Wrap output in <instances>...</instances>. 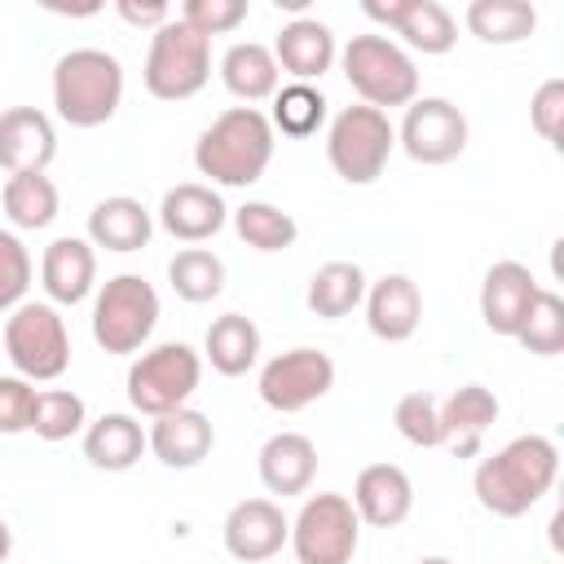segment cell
I'll return each instance as SVG.
<instances>
[{
    "label": "cell",
    "instance_id": "1",
    "mask_svg": "<svg viewBox=\"0 0 564 564\" xmlns=\"http://www.w3.org/2000/svg\"><path fill=\"white\" fill-rule=\"evenodd\" d=\"M555 476H560V445L542 432H524L476 463L471 494L489 516L520 520L555 489Z\"/></svg>",
    "mask_w": 564,
    "mask_h": 564
},
{
    "label": "cell",
    "instance_id": "2",
    "mask_svg": "<svg viewBox=\"0 0 564 564\" xmlns=\"http://www.w3.org/2000/svg\"><path fill=\"white\" fill-rule=\"evenodd\" d=\"M273 145H278V132L260 106H229L198 132L194 167H198V176L212 181V189L216 185L247 189L269 172Z\"/></svg>",
    "mask_w": 564,
    "mask_h": 564
},
{
    "label": "cell",
    "instance_id": "3",
    "mask_svg": "<svg viewBox=\"0 0 564 564\" xmlns=\"http://www.w3.org/2000/svg\"><path fill=\"white\" fill-rule=\"evenodd\" d=\"M53 110L70 128H101L123 106V62L106 48H66L53 62Z\"/></svg>",
    "mask_w": 564,
    "mask_h": 564
},
{
    "label": "cell",
    "instance_id": "4",
    "mask_svg": "<svg viewBox=\"0 0 564 564\" xmlns=\"http://www.w3.org/2000/svg\"><path fill=\"white\" fill-rule=\"evenodd\" d=\"M335 62L348 88L361 97V106H375L388 115L392 106H410L419 97V66L392 35H379V31L352 35Z\"/></svg>",
    "mask_w": 564,
    "mask_h": 564
},
{
    "label": "cell",
    "instance_id": "5",
    "mask_svg": "<svg viewBox=\"0 0 564 564\" xmlns=\"http://www.w3.org/2000/svg\"><path fill=\"white\" fill-rule=\"evenodd\" d=\"M93 344L110 357H132L159 326V291L141 273H115L93 291Z\"/></svg>",
    "mask_w": 564,
    "mask_h": 564
},
{
    "label": "cell",
    "instance_id": "6",
    "mask_svg": "<svg viewBox=\"0 0 564 564\" xmlns=\"http://www.w3.org/2000/svg\"><path fill=\"white\" fill-rule=\"evenodd\" d=\"M397 150V123L375 106H344L326 119V163L344 185H375Z\"/></svg>",
    "mask_w": 564,
    "mask_h": 564
},
{
    "label": "cell",
    "instance_id": "7",
    "mask_svg": "<svg viewBox=\"0 0 564 564\" xmlns=\"http://www.w3.org/2000/svg\"><path fill=\"white\" fill-rule=\"evenodd\" d=\"M198 383H203V352L189 348L185 339L141 348L128 366V379H123L132 414H145V419H159L167 410L189 405Z\"/></svg>",
    "mask_w": 564,
    "mask_h": 564
},
{
    "label": "cell",
    "instance_id": "8",
    "mask_svg": "<svg viewBox=\"0 0 564 564\" xmlns=\"http://www.w3.org/2000/svg\"><path fill=\"white\" fill-rule=\"evenodd\" d=\"M207 79H212V40L207 35L185 26L176 13L159 31H150L141 84L154 101H189L207 88Z\"/></svg>",
    "mask_w": 564,
    "mask_h": 564
},
{
    "label": "cell",
    "instance_id": "9",
    "mask_svg": "<svg viewBox=\"0 0 564 564\" xmlns=\"http://www.w3.org/2000/svg\"><path fill=\"white\" fill-rule=\"evenodd\" d=\"M4 357L13 375L31 383H53L70 370V330L62 308L48 300H22L4 317Z\"/></svg>",
    "mask_w": 564,
    "mask_h": 564
},
{
    "label": "cell",
    "instance_id": "10",
    "mask_svg": "<svg viewBox=\"0 0 564 564\" xmlns=\"http://www.w3.org/2000/svg\"><path fill=\"white\" fill-rule=\"evenodd\" d=\"M286 546L295 564H352L361 546V520L348 494H308L291 520Z\"/></svg>",
    "mask_w": 564,
    "mask_h": 564
},
{
    "label": "cell",
    "instance_id": "11",
    "mask_svg": "<svg viewBox=\"0 0 564 564\" xmlns=\"http://www.w3.org/2000/svg\"><path fill=\"white\" fill-rule=\"evenodd\" d=\"M330 388H335V361H330V352H322L313 344H300V348L269 357L260 366V379H256L260 401L278 414H300V410L317 405Z\"/></svg>",
    "mask_w": 564,
    "mask_h": 564
},
{
    "label": "cell",
    "instance_id": "12",
    "mask_svg": "<svg viewBox=\"0 0 564 564\" xmlns=\"http://www.w3.org/2000/svg\"><path fill=\"white\" fill-rule=\"evenodd\" d=\"M467 115L449 97H414L397 123V145L423 163V167H445L467 150Z\"/></svg>",
    "mask_w": 564,
    "mask_h": 564
},
{
    "label": "cell",
    "instance_id": "13",
    "mask_svg": "<svg viewBox=\"0 0 564 564\" xmlns=\"http://www.w3.org/2000/svg\"><path fill=\"white\" fill-rule=\"evenodd\" d=\"M370 22L388 26L397 35V44L414 57H441L458 44V18L441 4V0H388V4H361Z\"/></svg>",
    "mask_w": 564,
    "mask_h": 564
},
{
    "label": "cell",
    "instance_id": "14",
    "mask_svg": "<svg viewBox=\"0 0 564 564\" xmlns=\"http://www.w3.org/2000/svg\"><path fill=\"white\" fill-rule=\"evenodd\" d=\"M291 538V520L273 498H242L220 524V542L238 564H269Z\"/></svg>",
    "mask_w": 564,
    "mask_h": 564
},
{
    "label": "cell",
    "instance_id": "15",
    "mask_svg": "<svg viewBox=\"0 0 564 564\" xmlns=\"http://www.w3.org/2000/svg\"><path fill=\"white\" fill-rule=\"evenodd\" d=\"M538 291H542V282L533 278L529 264L494 260L485 269V278H480V322H485V330L502 335V339H516V330L529 317Z\"/></svg>",
    "mask_w": 564,
    "mask_h": 564
},
{
    "label": "cell",
    "instance_id": "16",
    "mask_svg": "<svg viewBox=\"0 0 564 564\" xmlns=\"http://www.w3.org/2000/svg\"><path fill=\"white\" fill-rule=\"evenodd\" d=\"M40 286L53 308H75L97 291V247L88 238L62 234L40 256Z\"/></svg>",
    "mask_w": 564,
    "mask_h": 564
},
{
    "label": "cell",
    "instance_id": "17",
    "mask_svg": "<svg viewBox=\"0 0 564 564\" xmlns=\"http://www.w3.org/2000/svg\"><path fill=\"white\" fill-rule=\"evenodd\" d=\"M154 216H159L163 234H172L176 242H189L194 247V242H207V238H216L225 229L229 207H225L220 189H212L203 181H181V185L163 189Z\"/></svg>",
    "mask_w": 564,
    "mask_h": 564
},
{
    "label": "cell",
    "instance_id": "18",
    "mask_svg": "<svg viewBox=\"0 0 564 564\" xmlns=\"http://www.w3.org/2000/svg\"><path fill=\"white\" fill-rule=\"evenodd\" d=\"M352 511L370 529H397L414 511V480L397 463H370L352 480Z\"/></svg>",
    "mask_w": 564,
    "mask_h": 564
},
{
    "label": "cell",
    "instance_id": "19",
    "mask_svg": "<svg viewBox=\"0 0 564 564\" xmlns=\"http://www.w3.org/2000/svg\"><path fill=\"white\" fill-rule=\"evenodd\" d=\"M57 159V128L40 106L0 110V172H48Z\"/></svg>",
    "mask_w": 564,
    "mask_h": 564
},
{
    "label": "cell",
    "instance_id": "20",
    "mask_svg": "<svg viewBox=\"0 0 564 564\" xmlns=\"http://www.w3.org/2000/svg\"><path fill=\"white\" fill-rule=\"evenodd\" d=\"M269 48H273V62L286 75V84H317L339 57L335 31L326 22H317V18H308V13L282 22V31H278V40Z\"/></svg>",
    "mask_w": 564,
    "mask_h": 564
},
{
    "label": "cell",
    "instance_id": "21",
    "mask_svg": "<svg viewBox=\"0 0 564 564\" xmlns=\"http://www.w3.org/2000/svg\"><path fill=\"white\" fill-rule=\"evenodd\" d=\"M366 326L375 339L383 344H405L414 339L419 322H423V291L410 273H383L366 286Z\"/></svg>",
    "mask_w": 564,
    "mask_h": 564
},
{
    "label": "cell",
    "instance_id": "22",
    "mask_svg": "<svg viewBox=\"0 0 564 564\" xmlns=\"http://www.w3.org/2000/svg\"><path fill=\"white\" fill-rule=\"evenodd\" d=\"M145 445H150V454H154L163 467H172V471H189V467H198V463L212 454V445H216V427H212V419H207L203 410L181 405V410H167V414L150 419V427H145Z\"/></svg>",
    "mask_w": 564,
    "mask_h": 564
},
{
    "label": "cell",
    "instance_id": "23",
    "mask_svg": "<svg viewBox=\"0 0 564 564\" xmlns=\"http://www.w3.org/2000/svg\"><path fill=\"white\" fill-rule=\"evenodd\" d=\"M502 405L485 383H463L441 401V445H449L454 458H476L485 445V432L498 423Z\"/></svg>",
    "mask_w": 564,
    "mask_h": 564
},
{
    "label": "cell",
    "instance_id": "24",
    "mask_svg": "<svg viewBox=\"0 0 564 564\" xmlns=\"http://www.w3.org/2000/svg\"><path fill=\"white\" fill-rule=\"evenodd\" d=\"M260 485L278 498H300L317 480V445L304 432H273L256 458Z\"/></svg>",
    "mask_w": 564,
    "mask_h": 564
},
{
    "label": "cell",
    "instance_id": "25",
    "mask_svg": "<svg viewBox=\"0 0 564 564\" xmlns=\"http://www.w3.org/2000/svg\"><path fill=\"white\" fill-rule=\"evenodd\" d=\"M154 238V216L141 198L132 194H110L101 203H93L88 212V242L115 256H132L141 247H150Z\"/></svg>",
    "mask_w": 564,
    "mask_h": 564
},
{
    "label": "cell",
    "instance_id": "26",
    "mask_svg": "<svg viewBox=\"0 0 564 564\" xmlns=\"http://www.w3.org/2000/svg\"><path fill=\"white\" fill-rule=\"evenodd\" d=\"M150 454L145 445V423L128 410H110L101 419H88L84 427V458L97 471H132Z\"/></svg>",
    "mask_w": 564,
    "mask_h": 564
},
{
    "label": "cell",
    "instance_id": "27",
    "mask_svg": "<svg viewBox=\"0 0 564 564\" xmlns=\"http://www.w3.org/2000/svg\"><path fill=\"white\" fill-rule=\"evenodd\" d=\"M220 84L229 88V97H238L242 106L269 101L282 88V70L273 62V48L260 40H238L220 53Z\"/></svg>",
    "mask_w": 564,
    "mask_h": 564
},
{
    "label": "cell",
    "instance_id": "28",
    "mask_svg": "<svg viewBox=\"0 0 564 564\" xmlns=\"http://www.w3.org/2000/svg\"><path fill=\"white\" fill-rule=\"evenodd\" d=\"M366 286H370V278H366V269L357 260H326V264L313 269L308 286H304V304H308L313 317L339 322L352 308H361Z\"/></svg>",
    "mask_w": 564,
    "mask_h": 564
},
{
    "label": "cell",
    "instance_id": "29",
    "mask_svg": "<svg viewBox=\"0 0 564 564\" xmlns=\"http://www.w3.org/2000/svg\"><path fill=\"white\" fill-rule=\"evenodd\" d=\"M203 361L225 379L247 375L260 361V326L247 313H220L203 335Z\"/></svg>",
    "mask_w": 564,
    "mask_h": 564
},
{
    "label": "cell",
    "instance_id": "30",
    "mask_svg": "<svg viewBox=\"0 0 564 564\" xmlns=\"http://www.w3.org/2000/svg\"><path fill=\"white\" fill-rule=\"evenodd\" d=\"M0 207H4V220L13 225V234L18 229H48L62 212V194H57L48 172H18V176H4Z\"/></svg>",
    "mask_w": 564,
    "mask_h": 564
},
{
    "label": "cell",
    "instance_id": "31",
    "mask_svg": "<svg viewBox=\"0 0 564 564\" xmlns=\"http://www.w3.org/2000/svg\"><path fill=\"white\" fill-rule=\"evenodd\" d=\"M463 26L480 44L507 48V44H520L538 31V9L529 0H471L463 9Z\"/></svg>",
    "mask_w": 564,
    "mask_h": 564
},
{
    "label": "cell",
    "instance_id": "32",
    "mask_svg": "<svg viewBox=\"0 0 564 564\" xmlns=\"http://www.w3.org/2000/svg\"><path fill=\"white\" fill-rule=\"evenodd\" d=\"M229 220H234V234H238L251 251H264V256H273V251H291L295 238H300L295 216L282 212L278 203H264V198H247L242 207L229 212Z\"/></svg>",
    "mask_w": 564,
    "mask_h": 564
},
{
    "label": "cell",
    "instance_id": "33",
    "mask_svg": "<svg viewBox=\"0 0 564 564\" xmlns=\"http://www.w3.org/2000/svg\"><path fill=\"white\" fill-rule=\"evenodd\" d=\"M269 101H273V110H269L273 132L295 137V141L317 137L326 128V119H330V101L322 97L317 84H282Z\"/></svg>",
    "mask_w": 564,
    "mask_h": 564
},
{
    "label": "cell",
    "instance_id": "34",
    "mask_svg": "<svg viewBox=\"0 0 564 564\" xmlns=\"http://www.w3.org/2000/svg\"><path fill=\"white\" fill-rule=\"evenodd\" d=\"M225 260L212 247H181L167 260V286L176 291V300L185 304H207L225 291Z\"/></svg>",
    "mask_w": 564,
    "mask_h": 564
},
{
    "label": "cell",
    "instance_id": "35",
    "mask_svg": "<svg viewBox=\"0 0 564 564\" xmlns=\"http://www.w3.org/2000/svg\"><path fill=\"white\" fill-rule=\"evenodd\" d=\"M88 427V405L79 392L70 388H40L35 392V410H31V432L48 445L57 441H70V436H84Z\"/></svg>",
    "mask_w": 564,
    "mask_h": 564
},
{
    "label": "cell",
    "instance_id": "36",
    "mask_svg": "<svg viewBox=\"0 0 564 564\" xmlns=\"http://www.w3.org/2000/svg\"><path fill=\"white\" fill-rule=\"evenodd\" d=\"M516 344L533 357H560L564 352V300H560V291H551V286L538 291L529 317L516 330Z\"/></svg>",
    "mask_w": 564,
    "mask_h": 564
},
{
    "label": "cell",
    "instance_id": "37",
    "mask_svg": "<svg viewBox=\"0 0 564 564\" xmlns=\"http://www.w3.org/2000/svg\"><path fill=\"white\" fill-rule=\"evenodd\" d=\"M392 423L397 432L414 445V449H436L445 436H441V397H432L427 388L419 392H405L397 405H392Z\"/></svg>",
    "mask_w": 564,
    "mask_h": 564
},
{
    "label": "cell",
    "instance_id": "38",
    "mask_svg": "<svg viewBox=\"0 0 564 564\" xmlns=\"http://www.w3.org/2000/svg\"><path fill=\"white\" fill-rule=\"evenodd\" d=\"M31 278H35V260L22 242V234L0 229V313H13L26 300Z\"/></svg>",
    "mask_w": 564,
    "mask_h": 564
},
{
    "label": "cell",
    "instance_id": "39",
    "mask_svg": "<svg viewBox=\"0 0 564 564\" xmlns=\"http://www.w3.org/2000/svg\"><path fill=\"white\" fill-rule=\"evenodd\" d=\"M176 18L212 40V35H229L247 22V0H185L176 9Z\"/></svg>",
    "mask_w": 564,
    "mask_h": 564
},
{
    "label": "cell",
    "instance_id": "40",
    "mask_svg": "<svg viewBox=\"0 0 564 564\" xmlns=\"http://www.w3.org/2000/svg\"><path fill=\"white\" fill-rule=\"evenodd\" d=\"M35 383L22 375H0V436L31 432V410H35Z\"/></svg>",
    "mask_w": 564,
    "mask_h": 564
},
{
    "label": "cell",
    "instance_id": "41",
    "mask_svg": "<svg viewBox=\"0 0 564 564\" xmlns=\"http://www.w3.org/2000/svg\"><path fill=\"white\" fill-rule=\"evenodd\" d=\"M529 123L542 141L560 145V128H564V79H542L538 93L529 97Z\"/></svg>",
    "mask_w": 564,
    "mask_h": 564
},
{
    "label": "cell",
    "instance_id": "42",
    "mask_svg": "<svg viewBox=\"0 0 564 564\" xmlns=\"http://www.w3.org/2000/svg\"><path fill=\"white\" fill-rule=\"evenodd\" d=\"M115 13L128 22V26H145V31H159L176 9L172 4H163V0H119L115 4Z\"/></svg>",
    "mask_w": 564,
    "mask_h": 564
},
{
    "label": "cell",
    "instance_id": "43",
    "mask_svg": "<svg viewBox=\"0 0 564 564\" xmlns=\"http://www.w3.org/2000/svg\"><path fill=\"white\" fill-rule=\"evenodd\" d=\"M9 551H13V529L4 524V516H0V564L9 560Z\"/></svg>",
    "mask_w": 564,
    "mask_h": 564
},
{
    "label": "cell",
    "instance_id": "44",
    "mask_svg": "<svg viewBox=\"0 0 564 564\" xmlns=\"http://www.w3.org/2000/svg\"><path fill=\"white\" fill-rule=\"evenodd\" d=\"M414 564H458V560H449V555H423V560H414Z\"/></svg>",
    "mask_w": 564,
    "mask_h": 564
},
{
    "label": "cell",
    "instance_id": "45",
    "mask_svg": "<svg viewBox=\"0 0 564 564\" xmlns=\"http://www.w3.org/2000/svg\"><path fill=\"white\" fill-rule=\"evenodd\" d=\"M269 564H273V560H269Z\"/></svg>",
    "mask_w": 564,
    "mask_h": 564
}]
</instances>
